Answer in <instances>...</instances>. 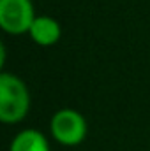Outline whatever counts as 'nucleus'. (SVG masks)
<instances>
[{
    "label": "nucleus",
    "instance_id": "nucleus-3",
    "mask_svg": "<svg viewBox=\"0 0 150 151\" xmlns=\"http://www.w3.org/2000/svg\"><path fill=\"white\" fill-rule=\"evenodd\" d=\"M36 18L32 0H0V28L5 34H28Z\"/></svg>",
    "mask_w": 150,
    "mask_h": 151
},
{
    "label": "nucleus",
    "instance_id": "nucleus-4",
    "mask_svg": "<svg viewBox=\"0 0 150 151\" xmlns=\"http://www.w3.org/2000/svg\"><path fill=\"white\" fill-rule=\"evenodd\" d=\"M30 39L42 47H50V46H55L60 37H62V27L60 23L51 18V16H37L30 27V32H28Z\"/></svg>",
    "mask_w": 150,
    "mask_h": 151
},
{
    "label": "nucleus",
    "instance_id": "nucleus-1",
    "mask_svg": "<svg viewBox=\"0 0 150 151\" xmlns=\"http://www.w3.org/2000/svg\"><path fill=\"white\" fill-rule=\"evenodd\" d=\"M30 111V91L16 74H0V121L5 125L21 123Z\"/></svg>",
    "mask_w": 150,
    "mask_h": 151
},
{
    "label": "nucleus",
    "instance_id": "nucleus-5",
    "mask_svg": "<svg viewBox=\"0 0 150 151\" xmlns=\"http://www.w3.org/2000/svg\"><path fill=\"white\" fill-rule=\"evenodd\" d=\"M9 151H51V148L46 135L41 130L25 128L12 137Z\"/></svg>",
    "mask_w": 150,
    "mask_h": 151
},
{
    "label": "nucleus",
    "instance_id": "nucleus-2",
    "mask_svg": "<svg viewBox=\"0 0 150 151\" xmlns=\"http://www.w3.org/2000/svg\"><path fill=\"white\" fill-rule=\"evenodd\" d=\"M88 125L85 116L71 107L58 109L50 119V134L51 137L67 148L79 146L87 139Z\"/></svg>",
    "mask_w": 150,
    "mask_h": 151
}]
</instances>
